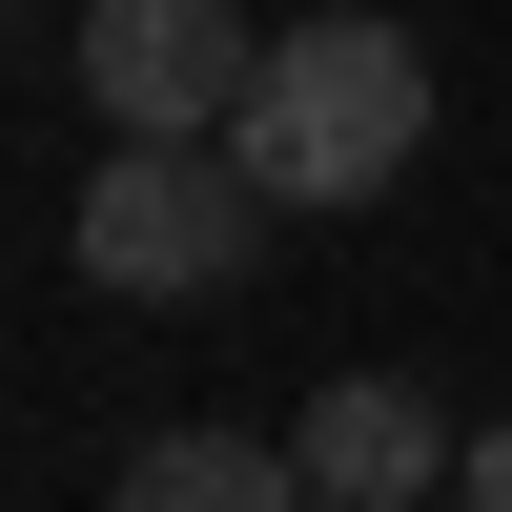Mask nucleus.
Instances as JSON below:
<instances>
[{"mask_svg":"<svg viewBox=\"0 0 512 512\" xmlns=\"http://www.w3.org/2000/svg\"><path fill=\"white\" fill-rule=\"evenodd\" d=\"M410 144H431L410 21H287L267 82H246V123H226V164L267 205H369V185H410Z\"/></svg>","mask_w":512,"mask_h":512,"instance_id":"1","label":"nucleus"},{"mask_svg":"<svg viewBox=\"0 0 512 512\" xmlns=\"http://www.w3.org/2000/svg\"><path fill=\"white\" fill-rule=\"evenodd\" d=\"M267 226H287V205L246 185L226 144H103V164H82V205H62L82 287H123V308H205V287H246V267H267Z\"/></svg>","mask_w":512,"mask_h":512,"instance_id":"2","label":"nucleus"},{"mask_svg":"<svg viewBox=\"0 0 512 512\" xmlns=\"http://www.w3.org/2000/svg\"><path fill=\"white\" fill-rule=\"evenodd\" d=\"M62 62H82V123L103 144H226L246 82H267V41H246V0H82Z\"/></svg>","mask_w":512,"mask_h":512,"instance_id":"3","label":"nucleus"},{"mask_svg":"<svg viewBox=\"0 0 512 512\" xmlns=\"http://www.w3.org/2000/svg\"><path fill=\"white\" fill-rule=\"evenodd\" d=\"M287 472H308V512H431L472 451H451V410L410 390V369H328V390L287 410Z\"/></svg>","mask_w":512,"mask_h":512,"instance_id":"4","label":"nucleus"},{"mask_svg":"<svg viewBox=\"0 0 512 512\" xmlns=\"http://www.w3.org/2000/svg\"><path fill=\"white\" fill-rule=\"evenodd\" d=\"M123 512H308V472H287V431H144Z\"/></svg>","mask_w":512,"mask_h":512,"instance_id":"5","label":"nucleus"},{"mask_svg":"<svg viewBox=\"0 0 512 512\" xmlns=\"http://www.w3.org/2000/svg\"><path fill=\"white\" fill-rule=\"evenodd\" d=\"M451 512H512V410L472 431V472H451Z\"/></svg>","mask_w":512,"mask_h":512,"instance_id":"6","label":"nucleus"}]
</instances>
